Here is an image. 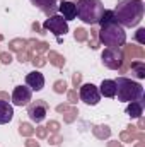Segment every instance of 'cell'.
I'll use <instances>...</instances> for the list:
<instances>
[{
    "label": "cell",
    "instance_id": "obj_1",
    "mask_svg": "<svg viewBox=\"0 0 145 147\" xmlns=\"http://www.w3.org/2000/svg\"><path fill=\"white\" fill-rule=\"evenodd\" d=\"M118 24L125 28H135L144 17V2L142 0H121L113 10Z\"/></svg>",
    "mask_w": 145,
    "mask_h": 147
},
{
    "label": "cell",
    "instance_id": "obj_2",
    "mask_svg": "<svg viewBox=\"0 0 145 147\" xmlns=\"http://www.w3.org/2000/svg\"><path fill=\"white\" fill-rule=\"evenodd\" d=\"M97 39L108 48H119L126 43V33L121 24L113 21L101 26V31H97Z\"/></svg>",
    "mask_w": 145,
    "mask_h": 147
},
{
    "label": "cell",
    "instance_id": "obj_3",
    "mask_svg": "<svg viewBox=\"0 0 145 147\" xmlns=\"http://www.w3.org/2000/svg\"><path fill=\"white\" fill-rule=\"evenodd\" d=\"M116 82V94H118V101L121 103H132V101H140L144 99V87L128 79V77H118Z\"/></svg>",
    "mask_w": 145,
    "mask_h": 147
},
{
    "label": "cell",
    "instance_id": "obj_4",
    "mask_svg": "<svg viewBox=\"0 0 145 147\" xmlns=\"http://www.w3.org/2000/svg\"><path fill=\"white\" fill-rule=\"evenodd\" d=\"M104 10L106 9L101 0H79L77 2V17L85 24H97Z\"/></svg>",
    "mask_w": 145,
    "mask_h": 147
},
{
    "label": "cell",
    "instance_id": "obj_5",
    "mask_svg": "<svg viewBox=\"0 0 145 147\" xmlns=\"http://www.w3.org/2000/svg\"><path fill=\"white\" fill-rule=\"evenodd\" d=\"M43 29L53 33L55 36H62V34L65 36V34L68 33V24H67V21H65L62 16H50V17L44 21Z\"/></svg>",
    "mask_w": 145,
    "mask_h": 147
},
{
    "label": "cell",
    "instance_id": "obj_6",
    "mask_svg": "<svg viewBox=\"0 0 145 147\" xmlns=\"http://www.w3.org/2000/svg\"><path fill=\"white\" fill-rule=\"evenodd\" d=\"M101 58H103V63L111 70H118L123 65V53L119 48H106Z\"/></svg>",
    "mask_w": 145,
    "mask_h": 147
},
{
    "label": "cell",
    "instance_id": "obj_7",
    "mask_svg": "<svg viewBox=\"0 0 145 147\" xmlns=\"http://www.w3.org/2000/svg\"><path fill=\"white\" fill-rule=\"evenodd\" d=\"M79 87H80L79 96H80V99H82L85 105L96 106V105L99 103L101 94H99V91H97V87H96L94 84H84V86H79Z\"/></svg>",
    "mask_w": 145,
    "mask_h": 147
},
{
    "label": "cell",
    "instance_id": "obj_8",
    "mask_svg": "<svg viewBox=\"0 0 145 147\" xmlns=\"http://www.w3.org/2000/svg\"><path fill=\"white\" fill-rule=\"evenodd\" d=\"M48 110H50V108H48V103L43 101V99H38V101H34V103L29 105L28 115H29V118H31L34 123H41V121L46 118Z\"/></svg>",
    "mask_w": 145,
    "mask_h": 147
},
{
    "label": "cell",
    "instance_id": "obj_9",
    "mask_svg": "<svg viewBox=\"0 0 145 147\" xmlns=\"http://www.w3.org/2000/svg\"><path fill=\"white\" fill-rule=\"evenodd\" d=\"M31 101V89L26 86H17L12 92V103L15 106H26Z\"/></svg>",
    "mask_w": 145,
    "mask_h": 147
},
{
    "label": "cell",
    "instance_id": "obj_10",
    "mask_svg": "<svg viewBox=\"0 0 145 147\" xmlns=\"http://www.w3.org/2000/svg\"><path fill=\"white\" fill-rule=\"evenodd\" d=\"M123 60L125 62H132L133 58H145V50L142 46H137V45H123Z\"/></svg>",
    "mask_w": 145,
    "mask_h": 147
},
{
    "label": "cell",
    "instance_id": "obj_11",
    "mask_svg": "<svg viewBox=\"0 0 145 147\" xmlns=\"http://www.w3.org/2000/svg\"><path fill=\"white\" fill-rule=\"evenodd\" d=\"M26 84L29 86V89H33V91H41L43 87H44V75L41 72H29L26 75Z\"/></svg>",
    "mask_w": 145,
    "mask_h": 147
},
{
    "label": "cell",
    "instance_id": "obj_12",
    "mask_svg": "<svg viewBox=\"0 0 145 147\" xmlns=\"http://www.w3.org/2000/svg\"><path fill=\"white\" fill-rule=\"evenodd\" d=\"M58 10L62 12L63 19L65 21H72L77 17V5L73 2H68V0H62V3L58 5Z\"/></svg>",
    "mask_w": 145,
    "mask_h": 147
},
{
    "label": "cell",
    "instance_id": "obj_13",
    "mask_svg": "<svg viewBox=\"0 0 145 147\" xmlns=\"http://www.w3.org/2000/svg\"><path fill=\"white\" fill-rule=\"evenodd\" d=\"M56 2L58 0H31V3L38 7L41 12H44V14H48V16H55V12H56Z\"/></svg>",
    "mask_w": 145,
    "mask_h": 147
},
{
    "label": "cell",
    "instance_id": "obj_14",
    "mask_svg": "<svg viewBox=\"0 0 145 147\" xmlns=\"http://www.w3.org/2000/svg\"><path fill=\"white\" fill-rule=\"evenodd\" d=\"M14 118V110L9 105V101H0V125L9 123Z\"/></svg>",
    "mask_w": 145,
    "mask_h": 147
},
{
    "label": "cell",
    "instance_id": "obj_15",
    "mask_svg": "<svg viewBox=\"0 0 145 147\" xmlns=\"http://www.w3.org/2000/svg\"><path fill=\"white\" fill-rule=\"evenodd\" d=\"M28 51H36V55H41L44 51L50 50V45L46 41H38V39H28V46H26Z\"/></svg>",
    "mask_w": 145,
    "mask_h": 147
},
{
    "label": "cell",
    "instance_id": "obj_16",
    "mask_svg": "<svg viewBox=\"0 0 145 147\" xmlns=\"http://www.w3.org/2000/svg\"><path fill=\"white\" fill-rule=\"evenodd\" d=\"M144 113V99L140 101H132L128 106H126V115L130 118H140Z\"/></svg>",
    "mask_w": 145,
    "mask_h": 147
},
{
    "label": "cell",
    "instance_id": "obj_17",
    "mask_svg": "<svg viewBox=\"0 0 145 147\" xmlns=\"http://www.w3.org/2000/svg\"><path fill=\"white\" fill-rule=\"evenodd\" d=\"M99 94H103V96H106V98H114V96H116V82L111 80V79L103 80V82H101V91H99Z\"/></svg>",
    "mask_w": 145,
    "mask_h": 147
},
{
    "label": "cell",
    "instance_id": "obj_18",
    "mask_svg": "<svg viewBox=\"0 0 145 147\" xmlns=\"http://www.w3.org/2000/svg\"><path fill=\"white\" fill-rule=\"evenodd\" d=\"M137 134H138V128L133 125H128L126 130H123L119 134V139H121V142H133V140H137Z\"/></svg>",
    "mask_w": 145,
    "mask_h": 147
},
{
    "label": "cell",
    "instance_id": "obj_19",
    "mask_svg": "<svg viewBox=\"0 0 145 147\" xmlns=\"http://www.w3.org/2000/svg\"><path fill=\"white\" fill-rule=\"evenodd\" d=\"M92 134L96 139L99 140H104V139H109L111 137V128L108 125H94L92 127Z\"/></svg>",
    "mask_w": 145,
    "mask_h": 147
},
{
    "label": "cell",
    "instance_id": "obj_20",
    "mask_svg": "<svg viewBox=\"0 0 145 147\" xmlns=\"http://www.w3.org/2000/svg\"><path fill=\"white\" fill-rule=\"evenodd\" d=\"M46 60H50V63L55 65V67H58V69H62V67L65 65V57L60 55V53H56V51H53V50H48Z\"/></svg>",
    "mask_w": 145,
    "mask_h": 147
},
{
    "label": "cell",
    "instance_id": "obj_21",
    "mask_svg": "<svg viewBox=\"0 0 145 147\" xmlns=\"http://www.w3.org/2000/svg\"><path fill=\"white\" fill-rule=\"evenodd\" d=\"M130 69L135 74L137 79H145V63L144 62H130Z\"/></svg>",
    "mask_w": 145,
    "mask_h": 147
},
{
    "label": "cell",
    "instance_id": "obj_22",
    "mask_svg": "<svg viewBox=\"0 0 145 147\" xmlns=\"http://www.w3.org/2000/svg\"><path fill=\"white\" fill-rule=\"evenodd\" d=\"M28 46V39H22V38H15L12 41H9V50L10 51H21V50H26Z\"/></svg>",
    "mask_w": 145,
    "mask_h": 147
},
{
    "label": "cell",
    "instance_id": "obj_23",
    "mask_svg": "<svg viewBox=\"0 0 145 147\" xmlns=\"http://www.w3.org/2000/svg\"><path fill=\"white\" fill-rule=\"evenodd\" d=\"M77 115H79V110L77 108H68V110L63 113V121L65 123H72V121H75L77 120Z\"/></svg>",
    "mask_w": 145,
    "mask_h": 147
},
{
    "label": "cell",
    "instance_id": "obj_24",
    "mask_svg": "<svg viewBox=\"0 0 145 147\" xmlns=\"http://www.w3.org/2000/svg\"><path fill=\"white\" fill-rule=\"evenodd\" d=\"M19 134H21L22 137H31V135L34 134V127H33L31 123H21V125H19Z\"/></svg>",
    "mask_w": 145,
    "mask_h": 147
},
{
    "label": "cell",
    "instance_id": "obj_25",
    "mask_svg": "<svg viewBox=\"0 0 145 147\" xmlns=\"http://www.w3.org/2000/svg\"><path fill=\"white\" fill-rule=\"evenodd\" d=\"M87 36H89V33H87L84 28H77L75 33H73V38H75L77 43H84V41H87Z\"/></svg>",
    "mask_w": 145,
    "mask_h": 147
},
{
    "label": "cell",
    "instance_id": "obj_26",
    "mask_svg": "<svg viewBox=\"0 0 145 147\" xmlns=\"http://www.w3.org/2000/svg\"><path fill=\"white\" fill-rule=\"evenodd\" d=\"M113 21H116V19H114V14H113V10H104L97 24L104 26V24H108V22H113Z\"/></svg>",
    "mask_w": 145,
    "mask_h": 147
},
{
    "label": "cell",
    "instance_id": "obj_27",
    "mask_svg": "<svg viewBox=\"0 0 145 147\" xmlns=\"http://www.w3.org/2000/svg\"><path fill=\"white\" fill-rule=\"evenodd\" d=\"M53 91L56 92V94H63V92H67V82L65 80H56L55 84H53Z\"/></svg>",
    "mask_w": 145,
    "mask_h": 147
},
{
    "label": "cell",
    "instance_id": "obj_28",
    "mask_svg": "<svg viewBox=\"0 0 145 147\" xmlns=\"http://www.w3.org/2000/svg\"><path fill=\"white\" fill-rule=\"evenodd\" d=\"M31 58H33L31 51H28V50H21V51H17V60H19L21 63H26V62H29Z\"/></svg>",
    "mask_w": 145,
    "mask_h": 147
},
{
    "label": "cell",
    "instance_id": "obj_29",
    "mask_svg": "<svg viewBox=\"0 0 145 147\" xmlns=\"http://www.w3.org/2000/svg\"><path fill=\"white\" fill-rule=\"evenodd\" d=\"M31 62H33V65H34L36 69H41V67H44V65L48 63V60H46L43 55H36V57H33Z\"/></svg>",
    "mask_w": 145,
    "mask_h": 147
},
{
    "label": "cell",
    "instance_id": "obj_30",
    "mask_svg": "<svg viewBox=\"0 0 145 147\" xmlns=\"http://www.w3.org/2000/svg\"><path fill=\"white\" fill-rule=\"evenodd\" d=\"M89 46L92 50H97L99 48V39H97V31L96 29H91V41H89Z\"/></svg>",
    "mask_w": 145,
    "mask_h": 147
},
{
    "label": "cell",
    "instance_id": "obj_31",
    "mask_svg": "<svg viewBox=\"0 0 145 147\" xmlns=\"http://www.w3.org/2000/svg\"><path fill=\"white\" fill-rule=\"evenodd\" d=\"M46 130H48V132H51V134H58V132H60V123H58V121H55V120H51V121H48Z\"/></svg>",
    "mask_w": 145,
    "mask_h": 147
},
{
    "label": "cell",
    "instance_id": "obj_32",
    "mask_svg": "<svg viewBox=\"0 0 145 147\" xmlns=\"http://www.w3.org/2000/svg\"><path fill=\"white\" fill-rule=\"evenodd\" d=\"M67 98H68V103H70V105H75V103L79 101L77 89H70V91H67Z\"/></svg>",
    "mask_w": 145,
    "mask_h": 147
},
{
    "label": "cell",
    "instance_id": "obj_33",
    "mask_svg": "<svg viewBox=\"0 0 145 147\" xmlns=\"http://www.w3.org/2000/svg\"><path fill=\"white\" fill-rule=\"evenodd\" d=\"M0 62H2L3 65H10V62H12V55H10L9 51H0Z\"/></svg>",
    "mask_w": 145,
    "mask_h": 147
},
{
    "label": "cell",
    "instance_id": "obj_34",
    "mask_svg": "<svg viewBox=\"0 0 145 147\" xmlns=\"http://www.w3.org/2000/svg\"><path fill=\"white\" fill-rule=\"evenodd\" d=\"M34 132H36L38 139H46V135H48L46 127H38V128H34Z\"/></svg>",
    "mask_w": 145,
    "mask_h": 147
},
{
    "label": "cell",
    "instance_id": "obj_35",
    "mask_svg": "<svg viewBox=\"0 0 145 147\" xmlns=\"http://www.w3.org/2000/svg\"><path fill=\"white\" fill-rule=\"evenodd\" d=\"M60 142H63V137H62L60 134H55V135L50 137V144H51V146H58Z\"/></svg>",
    "mask_w": 145,
    "mask_h": 147
},
{
    "label": "cell",
    "instance_id": "obj_36",
    "mask_svg": "<svg viewBox=\"0 0 145 147\" xmlns=\"http://www.w3.org/2000/svg\"><path fill=\"white\" fill-rule=\"evenodd\" d=\"M135 38H137V41H138L140 45H144L145 43V29L144 28H140V29L135 33Z\"/></svg>",
    "mask_w": 145,
    "mask_h": 147
},
{
    "label": "cell",
    "instance_id": "obj_37",
    "mask_svg": "<svg viewBox=\"0 0 145 147\" xmlns=\"http://www.w3.org/2000/svg\"><path fill=\"white\" fill-rule=\"evenodd\" d=\"M80 82H82V74L80 72H75L72 75V84H73V87H79L80 86Z\"/></svg>",
    "mask_w": 145,
    "mask_h": 147
},
{
    "label": "cell",
    "instance_id": "obj_38",
    "mask_svg": "<svg viewBox=\"0 0 145 147\" xmlns=\"http://www.w3.org/2000/svg\"><path fill=\"white\" fill-rule=\"evenodd\" d=\"M26 147H39V142H36L34 139H28L26 140Z\"/></svg>",
    "mask_w": 145,
    "mask_h": 147
},
{
    "label": "cell",
    "instance_id": "obj_39",
    "mask_svg": "<svg viewBox=\"0 0 145 147\" xmlns=\"http://www.w3.org/2000/svg\"><path fill=\"white\" fill-rule=\"evenodd\" d=\"M68 108H70L68 105H58V106H56V111H58V113H65Z\"/></svg>",
    "mask_w": 145,
    "mask_h": 147
},
{
    "label": "cell",
    "instance_id": "obj_40",
    "mask_svg": "<svg viewBox=\"0 0 145 147\" xmlns=\"http://www.w3.org/2000/svg\"><path fill=\"white\" fill-rule=\"evenodd\" d=\"M33 31H36V33H43V28L39 26V22H33Z\"/></svg>",
    "mask_w": 145,
    "mask_h": 147
},
{
    "label": "cell",
    "instance_id": "obj_41",
    "mask_svg": "<svg viewBox=\"0 0 145 147\" xmlns=\"http://www.w3.org/2000/svg\"><path fill=\"white\" fill-rule=\"evenodd\" d=\"M108 147H123V146H121V142H118V140H111V142H108Z\"/></svg>",
    "mask_w": 145,
    "mask_h": 147
},
{
    "label": "cell",
    "instance_id": "obj_42",
    "mask_svg": "<svg viewBox=\"0 0 145 147\" xmlns=\"http://www.w3.org/2000/svg\"><path fill=\"white\" fill-rule=\"evenodd\" d=\"M144 127H145V121H144V118L140 116V118H138V127H137V128H138V130H144Z\"/></svg>",
    "mask_w": 145,
    "mask_h": 147
},
{
    "label": "cell",
    "instance_id": "obj_43",
    "mask_svg": "<svg viewBox=\"0 0 145 147\" xmlns=\"http://www.w3.org/2000/svg\"><path fill=\"white\" fill-rule=\"evenodd\" d=\"M0 101H9V94L2 91V92H0Z\"/></svg>",
    "mask_w": 145,
    "mask_h": 147
},
{
    "label": "cell",
    "instance_id": "obj_44",
    "mask_svg": "<svg viewBox=\"0 0 145 147\" xmlns=\"http://www.w3.org/2000/svg\"><path fill=\"white\" fill-rule=\"evenodd\" d=\"M135 147H145V142H138V144H137Z\"/></svg>",
    "mask_w": 145,
    "mask_h": 147
},
{
    "label": "cell",
    "instance_id": "obj_45",
    "mask_svg": "<svg viewBox=\"0 0 145 147\" xmlns=\"http://www.w3.org/2000/svg\"><path fill=\"white\" fill-rule=\"evenodd\" d=\"M2 39H3V36H2V34H0V41H2Z\"/></svg>",
    "mask_w": 145,
    "mask_h": 147
}]
</instances>
